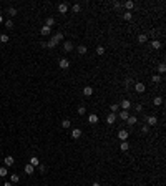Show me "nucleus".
Returning <instances> with one entry per match:
<instances>
[{"instance_id":"8","label":"nucleus","mask_w":166,"mask_h":186,"mask_svg":"<svg viewBox=\"0 0 166 186\" xmlns=\"http://www.w3.org/2000/svg\"><path fill=\"white\" fill-rule=\"evenodd\" d=\"M88 123L90 125H96L98 123V115H96V113H91V115L88 116Z\"/></svg>"},{"instance_id":"11","label":"nucleus","mask_w":166,"mask_h":186,"mask_svg":"<svg viewBox=\"0 0 166 186\" xmlns=\"http://www.w3.org/2000/svg\"><path fill=\"white\" fill-rule=\"evenodd\" d=\"M50 32H52V28H50V27H47V25H43L42 28H40V33H42L43 37H47V35H50Z\"/></svg>"},{"instance_id":"38","label":"nucleus","mask_w":166,"mask_h":186,"mask_svg":"<svg viewBox=\"0 0 166 186\" xmlns=\"http://www.w3.org/2000/svg\"><path fill=\"white\" fill-rule=\"evenodd\" d=\"M47 47H48V48H55V47H57V43L50 38V42H47Z\"/></svg>"},{"instance_id":"3","label":"nucleus","mask_w":166,"mask_h":186,"mask_svg":"<svg viewBox=\"0 0 166 186\" xmlns=\"http://www.w3.org/2000/svg\"><path fill=\"white\" fill-rule=\"evenodd\" d=\"M73 48H75L73 42H70V40H65V42H63V50H65V52H71Z\"/></svg>"},{"instance_id":"12","label":"nucleus","mask_w":166,"mask_h":186,"mask_svg":"<svg viewBox=\"0 0 166 186\" xmlns=\"http://www.w3.org/2000/svg\"><path fill=\"white\" fill-rule=\"evenodd\" d=\"M87 52H88V48L85 47V45H78V47H77V53H78V55H85Z\"/></svg>"},{"instance_id":"35","label":"nucleus","mask_w":166,"mask_h":186,"mask_svg":"<svg viewBox=\"0 0 166 186\" xmlns=\"http://www.w3.org/2000/svg\"><path fill=\"white\" fill-rule=\"evenodd\" d=\"M103 53H105V48H103L101 45H100V47H96V55H100V57H101Z\"/></svg>"},{"instance_id":"32","label":"nucleus","mask_w":166,"mask_h":186,"mask_svg":"<svg viewBox=\"0 0 166 186\" xmlns=\"http://www.w3.org/2000/svg\"><path fill=\"white\" fill-rule=\"evenodd\" d=\"M151 81H153V83H159V81H161V76L155 73L153 76H151Z\"/></svg>"},{"instance_id":"33","label":"nucleus","mask_w":166,"mask_h":186,"mask_svg":"<svg viewBox=\"0 0 166 186\" xmlns=\"http://www.w3.org/2000/svg\"><path fill=\"white\" fill-rule=\"evenodd\" d=\"M158 71H159V73H164V71H166V65H164V63H159V65H158Z\"/></svg>"},{"instance_id":"46","label":"nucleus","mask_w":166,"mask_h":186,"mask_svg":"<svg viewBox=\"0 0 166 186\" xmlns=\"http://www.w3.org/2000/svg\"><path fill=\"white\" fill-rule=\"evenodd\" d=\"M2 22H3V19H2V15H0V23H2Z\"/></svg>"},{"instance_id":"30","label":"nucleus","mask_w":166,"mask_h":186,"mask_svg":"<svg viewBox=\"0 0 166 186\" xmlns=\"http://www.w3.org/2000/svg\"><path fill=\"white\" fill-rule=\"evenodd\" d=\"M7 12H8V15H10V17H15V15H17V8H15V7H10Z\"/></svg>"},{"instance_id":"43","label":"nucleus","mask_w":166,"mask_h":186,"mask_svg":"<svg viewBox=\"0 0 166 186\" xmlns=\"http://www.w3.org/2000/svg\"><path fill=\"white\" fill-rule=\"evenodd\" d=\"M113 7H115V8H121V7H123V3H121V2H115V3H113Z\"/></svg>"},{"instance_id":"20","label":"nucleus","mask_w":166,"mask_h":186,"mask_svg":"<svg viewBox=\"0 0 166 186\" xmlns=\"http://www.w3.org/2000/svg\"><path fill=\"white\" fill-rule=\"evenodd\" d=\"M45 25H47V27H50V28H52V27L55 25V19H53V17H48V19L45 20Z\"/></svg>"},{"instance_id":"7","label":"nucleus","mask_w":166,"mask_h":186,"mask_svg":"<svg viewBox=\"0 0 166 186\" xmlns=\"http://www.w3.org/2000/svg\"><path fill=\"white\" fill-rule=\"evenodd\" d=\"M52 40H53V42H55V43L58 45V43L62 42V40H63V33H62V32H58V33H55V35L52 37Z\"/></svg>"},{"instance_id":"10","label":"nucleus","mask_w":166,"mask_h":186,"mask_svg":"<svg viewBox=\"0 0 166 186\" xmlns=\"http://www.w3.org/2000/svg\"><path fill=\"white\" fill-rule=\"evenodd\" d=\"M115 121H116V113H110V115L106 116V123H108V125H113Z\"/></svg>"},{"instance_id":"42","label":"nucleus","mask_w":166,"mask_h":186,"mask_svg":"<svg viewBox=\"0 0 166 186\" xmlns=\"http://www.w3.org/2000/svg\"><path fill=\"white\" fill-rule=\"evenodd\" d=\"M134 111H136V113H141V111H143V106H141V105H134Z\"/></svg>"},{"instance_id":"17","label":"nucleus","mask_w":166,"mask_h":186,"mask_svg":"<svg viewBox=\"0 0 166 186\" xmlns=\"http://www.w3.org/2000/svg\"><path fill=\"white\" fill-rule=\"evenodd\" d=\"M118 116H120V118H121V120H125V121H126V120H128V118H130V113H128L126 110H121V111H120V113H118Z\"/></svg>"},{"instance_id":"9","label":"nucleus","mask_w":166,"mask_h":186,"mask_svg":"<svg viewBox=\"0 0 166 186\" xmlns=\"http://www.w3.org/2000/svg\"><path fill=\"white\" fill-rule=\"evenodd\" d=\"M80 136H82V130H80V128H73V130H71V138L78 140Z\"/></svg>"},{"instance_id":"24","label":"nucleus","mask_w":166,"mask_h":186,"mask_svg":"<svg viewBox=\"0 0 166 186\" xmlns=\"http://www.w3.org/2000/svg\"><path fill=\"white\" fill-rule=\"evenodd\" d=\"M25 173H27V175H33V173H35V168H33L32 165H27V166H25Z\"/></svg>"},{"instance_id":"37","label":"nucleus","mask_w":166,"mask_h":186,"mask_svg":"<svg viewBox=\"0 0 166 186\" xmlns=\"http://www.w3.org/2000/svg\"><path fill=\"white\" fill-rule=\"evenodd\" d=\"M71 10H73L75 13H78L80 10H82V7H80V5H78V3H75V5H73V7H71Z\"/></svg>"},{"instance_id":"28","label":"nucleus","mask_w":166,"mask_h":186,"mask_svg":"<svg viewBox=\"0 0 166 186\" xmlns=\"http://www.w3.org/2000/svg\"><path fill=\"white\" fill-rule=\"evenodd\" d=\"M138 42H140V43H145V42H148V35H145V33H141L140 37H138Z\"/></svg>"},{"instance_id":"36","label":"nucleus","mask_w":166,"mask_h":186,"mask_svg":"<svg viewBox=\"0 0 166 186\" xmlns=\"http://www.w3.org/2000/svg\"><path fill=\"white\" fill-rule=\"evenodd\" d=\"M141 133H145V135L150 133V126H148V125H143V126H141Z\"/></svg>"},{"instance_id":"21","label":"nucleus","mask_w":166,"mask_h":186,"mask_svg":"<svg viewBox=\"0 0 166 186\" xmlns=\"http://www.w3.org/2000/svg\"><path fill=\"white\" fill-rule=\"evenodd\" d=\"M153 105H155V106H161V105H163V98H161V97H155Z\"/></svg>"},{"instance_id":"15","label":"nucleus","mask_w":166,"mask_h":186,"mask_svg":"<svg viewBox=\"0 0 166 186\" xmlns=\"http://www.w3.org/2000/svg\"><path fill=\"white\" fill-rule=\"evenodd\" d=\"M58 12H60V13H66V12H68V3H60V5H58Z\"/></svg>"},{"instance_id":"13","label":"nucleus","mask_w":166,"mask_h":186,"mask_svg":"<svg viewBox=\"0 0 166 186\" xmlns=\"http://www.w3.org/2000/svg\"><path fill=\"white\" fill-rule=\"evenodd\" d=\"M126 123L128 125H136L138 123V116L136 115H130V118L126 120Z\"/></svg>"},{"instance_id":"45","label":"nucleus","mask_w":166,"mask_h":186,"mask_svg":"<svg viewBox=\"0 0 166 186\" xmlns=\"http://www.w3.org/2000/svg\"><path fill=\"white\" fill-rule=\"evenodd\" d=\"M91 186H101V184H100V183H98V181H95V183H93Z\"/></svg>"},{"instance_id":"31","label":"nucleus","mask_w":166,"mask_h":186,"mask_svg":"<svg viewBox=\"0 0 166 186\" xmlns=\"http://www.w3.org/2000/svg\"><path fill=\"white\" fill-rule=\"evenodd\" d=\"M62 126H63V128H70V126H71V121H70V120H62Z\"/></svg>"},{"instance_id":"29","label":"nucleus","mask_w":166,"mask_h":186,"mask_svg":"<svg viewBox=\"0 0 166 186\" xmlns=\"http://www.w3.org/2000/svg\"><path fill=\"white\" fill-rule=\"evenodd\" d=\"M7 175H8V170H7V166H2V168H0V176L3 178V176H7Z\"/></svg>"},{"instance_id":"4","label":"nucleus","mask_w":166,"mask_h":186,"mask_svg":"<svg viewBox=\"0 0 166 186\" xmlns=\"http://www.w3.org/2000/svg\"><path fill=\"white\" fill-rule=\"evenodd\" d=\"M58 67H60L62 70H66V68H70V62L66 60V58H62V60L58 62Z\"/></svg>"},{"instance_id":"2","label":"nucleus","mask_w":166,"mask_h":186,"mask_svg":"<svg viewBox=\"0 0 166 186\" xmlns=\"http://www.w3.org/2000/svg\"><path fill=\"white\" fill-rule=\"evenodd\" d=\"M128 138H130V131H126V130H120L118 140H121V141H128Z\"/></svg>"},{"instance_id":"14","label":"nucleus","mask_w":166,"mask_h":186,"mask_svg":"<svg viewBox=\"0 0 166 186\" xmlns=\"http://www.w3.org/2000/svg\"><path fill=\"white\" fill-rule=\"evenodd\" d=\"M13 163H15V160H13V156H7L5 160H3V165H5L7 168H8V166H12Z\"/></svg>"},{"instance_id":"44","label":"nucleus","mask_w":166,"mask_h":186,"mask_svg":"<svg viewBox=\"0 0 166 186\" xmlns=\"http://www.w3.org/2000/svg\"><path fill=\"white\" fill-rule=\"evenodd\" d=\"M3 186H12V183H10V181H5V183H3Z\"/></svg>"},{"instance_id":"34","label":"nucleus","mask_w":166,"mask_h":186,"mask_svg":"<svg viewBox=\"0 0 166 186\" xmlns=\"http://www.w3.org/2000/svg\"><path fill=\"white\" fill-rule=\"evenodd\" d=\"M118 108H120V105H110V113H116Z\"/></svg>"},{"instance_id":"19","label":"nucleus","mask_w":166,"mask_h":186,"mask_svg":"<svg viewBox=\"0 0 166 186\" xmlns=\"http://www.w3.org/2000/svg\"><path fill=\"white\" fill-rule=\"evenodd\" d=\"M0 42H2V43H8V42H10V37H8L7 33H0Z\"/></svg>"},{"instance_id":"18","label":"nucleus","mask_w":166,"mask_h":186,"mask_svg":"<svg viewBox=\"0 0 166 186\" xmlns=\"http://www.w3.org/2000/svg\"><path fill=\"white\" fill-rule=\"evenodd\" d=\"M83 95H85V97H91V95H93V88L91 87H85L83 88Z\"/></svg>"},{"instance_id":"22","label":"nucleus","mask_w":166,"mask_h":186,"mask_svg":"<svg viewBox=\"0 0 166 186\" xmlns=\"http://www.w3.org/2000/svg\"><path fill=\"white\" fill-rule=\"evenodd\" d=\"M20 181V176L17 175V173H12L10 175V183H19Z\"/></svg>"},{"instance_id":"40","label":"nucleus","mask_w":166,"mask_h":186,"mask_svg":"<svg viewBox=\"0 0 166 186\" xmlns=\"http://www.w3.org/2000/svg\"><path fill=\"white\" fill-rule=\"evenodd\" d=\"M38 171H40V173H45V171H47V166H45V165H38Z\"/></svg>"},{"instance_id":"27","label":"nucleus","mask_w":166,"mask_h":186,"mask_svg":"<svg viewBox=\"0 0 166 186\" xmlns=\"http://www.w3.org/2000/svg\"><path fill=\"white\" fill-rule=\"evenodd\" d=\"M123 19L126 20V22H130V20L133 19V13H131V12H125V13H123Z\"/></svg>"},{"instance_id":"25","label":"nucleus","mask_w":166,"mask_h":186,"mask_svg":"<svg viewBox=\"0 0 166 186\" xmlns=\"http://www.w3.org/2000/svg\"><path fill=\"white\" fill-rule=\"evenodd\" d=\"M123 7H126V8H128V12H131V8L134 7V2H131V0H128V2H125V3H123Z\"/></svg>"},{"instance_id":"23","label":"nucleus","mask_w":166,"mask_h":186,"mask_svg":"<svg viewBox=\"0 0 166 186\" xmlns=\"http://www.w3.org/2000/svg\"><path fill=\"white\" fill-rule=\"evenodd\" d=\"M120 149H121V151H128V149H130V143H128V141H121V145H120Z\"/></svg>"},{"instance_id":"16","label":"nucleus","mask_w":166,"mask_h":186,"mask_svg":"<svg viewBox=\"0 0 166 186\" xmlns=\"http://www.w3.org/2000/svg\"><path fill=\"white\" fill-rule=\"evenodd\" d=\"M28 165H32L33 168H37V166L40 165V160H38L37 156H32V158H30V163H28Z\"/></svg>"},{"instance_id":"41","label":"nucleus","mask_w":166,"mask_h":186,"mask_svg":"<svg viewBox=\"0 0 166 186\" xmlns=\"http://www.w3.org/2000/svg\"><path fill=\"white\" fill-rule=\"evenodd\" d=\"M5 27H7V28H13V22L12 20H7L5 22Z\"/></svg>"},{"instance_id":"47","label":"nucleus","mask_w":166,"mask_h":186,"mask_svg":"<svg viewBox=\"0 0 166 186\" xmlns=\"http://www.w3.org/2000/svg\"><path fill=\"white\" fill-rule=\"evenodd\" d=\"M0 141H2V136H0Z\"/></svg>"},{"instance_id":"6","label":"nucleus","mask_w":166,"mask_h":186,"mask_svg":"<svg viewBox=\"0 0 166 186\" xmlns=\"http://www.w3.org/2000/svg\"><path fill=\"white\" fill-rule=\"evenodd\" d=\"M156 123H158V118H156V116H148L146 118V125L148 126H155Z\"/></svg>"},{"instance_id":"39","label":"nucleus","mask_w":166,"mask_h":186,"mask_svg":"<svg viewBox=\"0 0 166 186\" xmlns=\"http://www.w3.org/2000/svg\"><path fill=\"white\" fill-rule=\"evenodd\" d=\"M87 113V108L85 106H78V115H85Z\"/></svg>"},{"instance_id":"1","label":"nucleus","mask_w":166,"mask_h":186,"mask_svg":"<svg viewBox=\"0 0 166 186\" xmlns=\"http://www.w3.org/2000/svg\"><path fill=\"white\" fill-rule=\"evenodd\" d=\"M134 92L136 93H145L146 92V85L143 83V81H136V83H134Z\"/></svg>"},{"instance_id":"5","label":"nucleus","mask_w":166,"mask_h":186,"mask_svg":"<svg viewBox=\"0 0 166 186\" xmlns=\"http://www.w3.org/2000/svg\"><path fill=\"white\" fill-rule=\"evenodd\" d=\"M133 105H131V101H130V100H123L121 103H120V108H121V110H130V108H131Z\"/></svg>"},{"instance_id":"26","label":"nucleus","mask_w":166,"mask_h":186,"mask_svg":"<svg viewBox=\"0 0 166 186\" xmlns=\"http://www.w3.org/2000/svg\"><path fill=\"white\" fill-rule=\"evenodd\" d=\"M151 47L158 50V48H161V42H159V40H151Z\"/></svg>"}]
</instances>
